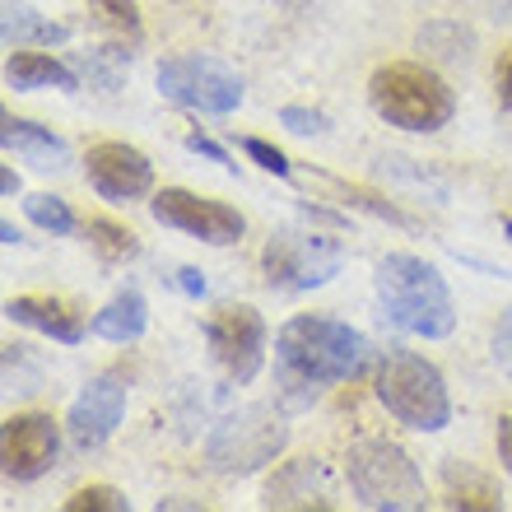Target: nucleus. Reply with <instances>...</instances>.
Instances as JSON below:
<instances>
[{
    "label": "nucleus",
    "mask_w": 512,
    "mask_h": 512,
    "mask_svg": "<svg viewBox=\"0 0 512 512\" xmlns=\"http://www.w3.org/2000/svg\"><path fill=\"white\" fill-rule=\"evenodd\" d=\"M340 266H345V247L336 238L303 233V229H275L266 252H261L266 284L270 289H284V294L322 289V284H331L340 275Z\"/></svg>",
    "instance_id": "7"
},
{
    "label": "nucleus",
    "mask_w": 512,
    "mask_h": 512,
    "mask_svg": "<svg viewBox=\"0 0 512 512\" xmlns=\"http://www.w3.org/2000/svg\"><path fill=\"white\" fill-rule=\"evenodd\" d=\"M205 340H210V354L224 368V378L238 382V387H247L266 364V322L247 303H224L205 322Z\"/></svg>",
    "instance_id": "9"
},
{
    "label": "nucleus",
    "mask_w": 512,
    "mask_h": 512,
    "mask_svg": "<svg viewBox=\"0 0 512 512\" xmlns=\"http://www.w3.org/2000/svg\"><path fill=\"white\" fill-rule=\"evenodd\" d=\"M503 238H508V243H512V219H503Z\"/></svg>",
    "instance_id": "36"
},
{
    "label": "nucleus",
    "mask_w": 512,
    "mask_h": 512,
    "mask_svg": "<svg viewBox=\"0 0 512 512\" xmlns=\"http://www.w3.org/2000/svg\"><path fill=\"white\" fill-rule=\"evenodd\" d=\"M368 103L387 126L415 135L443 131L457 117V94L447 89V80L433 75L429 66H415V61H391V66L373 70Z\"/></svg>",
    "instance_id": "3"
},
{
    "label": "nucleus",
    "mask_w": 512,
    "mask_h": 512,
    "mask_svg": "<svg viewBox=\"0 0 512 512\" xmlns=\"http://www.w3.org/2000/svg\"><path fill=\"white\" fill-rule=\"evenodd\" d=\"M447 508L499 512L503 499H499V489L489 485L480 471H471V466H457V461H447Z\"/></svg>",
    "instance_id": "20"
},
{
    "label": "nucleus",
    "mask_w": 512,
    "mask_h": 512,
    "mask_svg": "<svg viewBox=\"0 0 512 512\" xmlns=\"http://www.w3.org/2000/svg\"><path fill=\"white\" fill-rule=\"evenodd\" d=\"M24 215L38 224V229L56 233V238H70L75 233V215H70V205L61 201V196H52V191H33L24 201Z\"/></svg>",
    "instance_id": "23"
},
{
    "label": "nucleus",
    "mask_w": 512,
    "mask_h": 512,
    "mask_svg": "<svg viewBox=\"0 0 512 512\" xmlns=\"http://www.w3.org/2000/svg\"><path fill=\"white\" fill-rule=\"evenodd\" d=\"M5 84L10 89H80V75L66 66V61H56V56L47 52H28V47H19V52H10V61H5Z\"/></svg>",
    "instance_id": "18"
},
{
    "label": "nucleus",
    "mask_w": 512,
    "mask_h": 512,
    "mask_svg": "<svg viewBox=\"0 0 512 512\" xmlns=\"http://www.w3.org/2000/svg\"><path fill=\"white\" fill-rule=\"evenodd\" d=\"M154 84H159V94L168 103L191 112L229 117V112L243 108V75L224 66L219 56H173V61L159 66Z\"/></svg>",
    "instance_id": "8"
},
{
    "label": "nucleus",
    "mask_w": 512,
    "mask_h": 512,
    "mask_svg": "<svg viewBox=\"0 0 512 512\" xmlns=\"http://www.w3.org/2000/svg\"><path fill=\"white\" fill-rule=\"evenodd\" d=\"M378 401L391 419L415 433H438L452 424V396L443 373L410 350H391L378 368Z\"/></svg>",
    "instance_id": "5"
},
{
    "label": "nucleus",
    "mask_w": 512,
    "mask_h": 512,
    "mask_svg": "<svg viewBox=\"0 0 512 512\" xmlns=\"http://www.w3.org/2000/svg\"><path fill=\"white\" fill-rule=\"evenodd\" d=\"M149 215L159 219L163 229H177V233H191L210 247H229L238 243L247 233V219L224 201H205L196 191H182V187H163L154 201H149Z\"/></svg>",
    "instance_id": "10"
},
{
    "label": "nucleus",
    "mask_w": 512,
    "mask_h": 512,
    "mask_svg": "<svg viewBox=\"0 0 512 512\" xmlns=\"http://www.w3.org/2000/svg\"><path fill=\"white\" fill-rule=\"evenodd\" d=\"M0 33H5V47L19 52V47H52V42H66L70 28L42 19L38 10H28L24 0H5V19H0Z\"/></svg>",
    "instance_id": "19"
},
{
    "label": "nucleus",
    "mask_w": 512,
    "mask_h": 512,
    "mask_svg": "<svg viewBox=\"0 0 512 512\" xmlns=\"http://www.w3.org/2000/svg\"><path fill=\"white\" fill-rule=\"evenodd\" d=\"M261 508H336V485H331V471L326 461L317 457H298L284 461L280 471L266 480L261 489Z\"/></svg>",
    "instance_id": "14"
},
{
    "label": "nucleus",
    "mask_w": 512,
    "mask_h": 512,
    "mask_svg": "<svg viewBox=\"0 0 512 512\" xmlns=\"http://www.w3.org/2000/svg\"><path fill=\"white\" fill-rule=\"evenodd\" d=\"M56 452H61V429L52 415H10L0 433V461H5V480L33 485L52 471Z\"/></svg>",
    "instance_id": "11"
},
{
    "label": "nucleus",
    "mask_w": 512,
    "mask_h": 512,
    "mask_svg": "<svg viewBox=\"0 0 512 512\" xmlns=\"http://www.w3.org/2000/svg\"><path fill=\"white\" fill-rule=\"evenodd\" d=\"M126 508H131V499L117 494L112 485H84L66 499V512H126Z\"/></svg>",
    "instance_id": "26"
},
{
    "label": "nucleus",
    "mask_w": 512,
    "mask_h": 512,
    "mask_svg": "<svg viewBox=\"0 0 512 512\" xmlns=\"http://www.w3.org/2000/svg\"><path fill=\"white\" fill-rule=\"evenodd\" d=\"M89 10H94L98 28H103L117 47H140L145 28H140V10H135V0H89Z\"/></svg>",
    "instance_id": "21"
},
{
    "label": "nucleus",
    "mask_w": 512,
    "mask_h": 512,
    "mask_svg": "<svg viewBox=\"0 0 512 512\" xmlns=\"http://www.w3.org/2000/svg\"><path fill=\"white\" fill-rule=\"evenodd\" d=\"M322 182H331V187L345 196L350 205H359V210H368V215H378V219H387V224H396V229H419L415 219L405 215L401 205H391V201H382V196H373V191H364V187H350V182H340V177H322Z\"/></svg>",
    "instance_id": "25"
},
{
    "label": "nucleus",
    "mask_w": 512,
    "mask_h": 512,
    "mask_svg": "<svg viewBox=\"0 0 512 512\" xmlns=\"http://www.w3.org/2000/svg\"><path fill=\"white\" fill-rule=\"evenodd\" d=\"M494 443H499V461H503V471L512 475V415L499 419V433H494Z\"/></svg>",
    "instance_id": "32"
},
{
    "label": "nucleus",
    "mask_w": 512,
    "mask_h": 512,
    "mask_svg": "<svg viewBox=\"0 0 512 512\" xmlns=\"http://www.w3.org/2000/svg\"><path fill=\"white\" fill-rule=\"evenodd\" d=\"M0 233H5V243H19V229H14V224H10V219H5V224H0Z\"/></svg>",
    "instance_id": "35"
},
{
    "label": "nucleus",
    "mask_w": 512,
    "mask_h": 512,
    "mask_svg": "<svg viewBox=\"0 0 512 512\" xmlns=\"http://www.w3.org/2000/svg\"><path fill=\"white\" fill-rule=\"evenodd\" d=\"M280 126H289L294 135H322L331 126V117L317 108H280Z\"/></svg>",
    "instance_id": "28"
},
{
    "label": "nucleus",
    "mask_w": 512,
    "mask_h": 512,
    "mask_svg": "<svg viewBox=\"0 0 512 512\" xmlns=\"http://www.w3.org/2000/svg\"><path fill=\"white\" fill-rule=\"evenodd\" d=\"M122 415H126V382L117 373H98L75 396V405H70V415H66V433H70V443H75V452H98L117 433Z\"/></svg>",
    "instance_id": "13"
},
{
    "label": "nucleus",
    "mask_w": 512,
    "mask_h": 512,
    "mask_svg": "<svg viewBox=\"0 0 512 512\" xmlns=\"http://www.w3.org/2000/svg\"><path fill=\"white\" fill-rule=\"evenodd\" d=\"M494 364H499L503 378H512V308L494 326Z\"/></svg>",
    "instance_id": "29"
},
{
    "label": "nucleus",
    "mask_w": 512,
    "mask_h": 512,
    "mask_svg": "<svg viewBox=\"0 0 512 512\" xmlns=\"http://www.w3.org/2000/svg\"><path fill=\"white\" fill-rule=\"evenodd\" d=\"M284 443H289L284 419L270 405H247V410H233V415H224L210 429L205 461L219 475H256L261 466H270V461L280 457Z\"/></svg>",
    "instance_id": "6"
},
{
    "label": "nucleus",
    "mask_w": 512,
    "mask_h": 512,
    "mask_svg": "<svg viewBox=\"0 0 512 512\" xmlns=\"http://www.w3.org/2000/svg\"><path fill=\"white\" fill-rule=\"evenodd\" d=\"M494 89H499V108L512 112V47L499 56V70H494Z\"/></svg>",
    "instance_id": "30"
},
{
    "label": "nucleus",
    "mask_w": 512,
    "mask_h": 512,
    "mask_svg": "<svg viewBox=\"0 0 512 512\" xmlns=\"http://www.w3.org/2000/svg\"><path fill=\"white\" fill-rule=\"evenodd\" d=\"M345 475L359 508L368 512H419L429 503L415 457L391 438H359L345 457Z\"/></svg>",
    "instance_id": "4"
},
{
    "label": "nucleus",
    "mask_w": 512,
    "mask_h": 512,
    "mask_svg": "<svg viewBox=\"0 0 512 512\" xmlns=\"http://www.w3.org/2000/svg\"><path fill=\"white\" fill-rule=\"evenodd\" d=\"M187 149H191V154H205V159H210V163H224V168H233V163H229V149H224V145H215V140H205L201 131H196V135H187Z\"/></svg>",
    "instance_id": "31"
},
{
    "label": "nucleus",
    "mask_w": 512,
    "mask_h": 512,
    "mask_svg": "<svg viewBox=\"0 0 512 512\" xmlns=\"http://www.w3.org/2000/svg\"><path fill=\"white\" fill-rule=\"evenodd\" d=\"M0 145H5V154H19L24 163H33L38 173H52V168H66L70 163V145L61 135H52L38 122H24L14 112L0 117Z\"/></svg>",
    "instance_id": "16"
},
{
    "label": "nucleus",
    "mask_w": 512,
    "mask_h": 512,
    "mask_svg": "<svg viewBox=\"0 0 512 512\" xmlns=\"http://www.w3.org/2000/svg\"><path fill=\"white\" fill-rule=\"evenodd\" d=\"M89 243H94V252L103 261H131V256H140V238L131 229H122V224H112V219H89Z\"/></svg>",
    "instance_id": "22"
},
{
    "label": "nucleus",
    "mask_w": 512,
    "mask_h": 512,
    "mask_svg": "<svg viewBox=\"0 0 512 512\" xmlns=\"http://www.w3.org/2000/svg\"><path fill=\"white\" fill-rule=\"evenodd\" d=\"M177 289H182V294H191V298H205L201 270H196V266H182V270H177Z\"/></svg>",
    "instance_id": "33"
},
{
    "label": "nucleus",
    "mask_w": 512,
    "mask_h": 512,
    "mask_svg": "<svg viewBox=\"0 0 512 512\" xmlns=\"http://www.w3.org/2000/svg\"><path fill=\"white\" fill-rule=\"evenodd\" d=\"M368 354V340L336 317H289L275 336V373H280L284 401L312 405L326 387L354 378Z\"/></svg>",
    "instance_id": "1"
},
{
    "label": "nucleus",
    "mask_w": 512,
    "mask_h": 512,
    "mask_svg": "<svg viewBox=\"0 0 512 512\" xmlns=\"http://www.w3.org/2000/svg\"><path fill=\"white\" fill-rule=\"evenodd\" d=\"M84 177L89 187L112 205H131L140 196H149L154 187V163L140 154L135 145H122V140H103L84 154Z\"/></svg>",
    "instance_id": "12"
},
{
    "label": "nucleus",
    "mask_w": 512,
    "mask_h": 512,
    "mask_svg": "<svg viewBox=\"0 0 512 512\" xmlns=\"http://www.w3.org/2000/svg\"><path fill=\"white\" fill-rule=\"evenodd\" d=\"M5 317L19 326H28V331H42L47 340H56V345H80L84 340V317L75 308H70L66 298H38V294H19L5 303Z\"/></svg>",
    "instance_id": "15"
},
{
    "label": "nucleus",
    "mask_w": 512,
    "mask_h": 512,
    "mask_svg": "<svg viewBox=\"0 0 512 512\" xmlns=\"http://www.w3.org/2000/svg\"><path fill=\"white\" fill-rule=\"evenodd\" d=\"M149 326V303L140 289H122V294H112L108 308L94 312V322H89V331H94L98 340H112V345H135V340L145 336Z\"/></svg>",
    "instance_id": "17"
},
{
    "label": "nucleus",
    "mask_w": 512,
    "mask_h": 512,
    "mask_svg": "<svg viewBox=\"0 0 512 512\" xmlns=\"http://www.w3.org/2000/svg\"><path fill=\"white\" fill-rule=\"evenodd\" d=\"M471 47H475V38L461 24H429L419 33V52L443 56V61H466Z\"/></svg>",
    "instance_id": "24"
},
{
    "label": "nucleus",
    "mask_w": 512,
    "mask_h": 512,
    "mask_svg": "<svg viewBox=\"0 0 512 512\" xmlns=\"http://www.w3.org/2000/svg\"><path fill=\"white\" fill-rule=\"evenodd\" d=\"M0 187H5V196H14V191H19V173H14V168H5V177H0Z\"/></svg>",
    "instance_id": "34"
},
{
    "label": "nucleus",
    "mask_w": 512,
    "mask_h": 512,
    "mask_svg": "<svg viewBox=\"0 0 512 512\" xmlns=\"http://www.w3.org/2000/svg\"><path fill=\"white\" fill-rule=\"evenodd\" d=\"M243 154L256 163V168H266V173H275V177H289V173H294L280 149L266 145V140H256V135H247V140H243Z\"/></svg>",
    "instance_id": "27"
},
{
    "label": "nucleus",
    "mask_w": 512,
    "mask_h": 512,
    "mask_svg": "<svg viewBox=\"0 0 512 512\" xmlns=\"http://www.w3.org/2000/svg\"><path fill=\"white\" fill-rule=\"evenodd\" d=\"M373 284H378V298H382V317L391 326H401L405 336L443 340L457 331L452 289L438 275V266H429L424 256H410V252L382 256Z\"/></svg>",
    "instance_id": "2"
}]
</instances>
